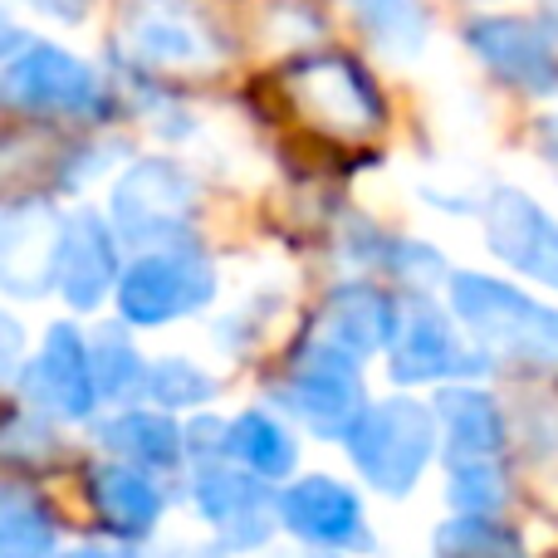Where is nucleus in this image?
I'll use <instances>...</instances> for the list:
<instances>
[{
    "instance_id": "obj_1",
    "label": "nucleus",
    "mask_w": 558,
    "mask_h": 558,
    "mask_svg": "<svg viewBox=\"0 0 558 558\" xmlns=\"http://www.w3.org/2000/svg\"><path fill=\"white\" fill-rule=\"evenodd\" d=\"M451 308L471 324L481 348H490L505 363L558 367V308L485 275H456Z\"/></svg>"
},
{
    "instance_id": "obj_2",
    "label": "nucleus",
    "mask_w": 558,
    "mask_h": 558,
    "mask_svg": "<svg viewBox=\"0 0 558 558\" xmlns=\"http://www.w3.org/2000/svg\"><path fill=\"white\" fill-rule=\"evenodd\" d=\"M348 451H353V465L383 495H407L436 451L432 412L407 402V397L383 407H363V416L348 432Z\"/></svg>"
},
{
    "instance_id": "obj_3",
    "label": "nucleus",
    "mask_w": 558,
    "mask_h": 558,
    "mask_svg": "<svg viewBox=\"0 0 558 558\" xmlns=\"http://www.w3.org/2000/svg\"><path fill=\"white\" fill-rule=\"evenodd\" d=\"M123 49L147 69H211L226 39L192 0H133L123 15Z\"/></svg>"
},
{
    "instance_id": "obj_4",
    "label": "nucleus",
    "mask_w": 558,
    "mask_h": 558,
    "mask_svg": "<svg viewBox=\"0 0 558 558\" xmlns=\"http://www.w3.org/2000/svg\"><path fill=\"white\" fill-rule=\"evenodd\" d=\"M284 407L308 422V432L318 436H348L353 422L363 416V383H357V357L343 353L328 338H314V343L299 353V363L289 367L284 383Z\"/></svg>"
},
{
    "instance_id": "obj_5",
    "label": "nucleus",
    "mask_w": 558,
    "mask_h": 558,
    "mask_svg": "<svg viewBox=\"0 0 558 558\" xmlns=\"http://www.w3.org/2000/svg\"><path fill=\"white\" fill-rule=\"evenodd\" d=\"M0 104L25 113H104V84L84 59L54 45H29L0 74Z\"/></svg>"
},
{
    "instance_id": "obj_6",
    "label": "nucleus",
    "mask_w": 558,
    "mask_h": 558,
    "mask_svg": "<svg viewBox=\"0 0 558 558\" xmlns=\"http://www.w3.org/2000/svg\"><path fill=\"white\" fill-rule=\"evenodd\" d=\"M216 294V270L206 255L192 251H153L123 275L118 308L133 324H167L192 308H202Z\"/></svg>"
},
{
    "instance_id": "obj_7",
    "label": "nucleus",
    "mask_w": 558,
    "mask_h": 558,
    "mask_svg": "<svg viewBox=\"0 0 558 558\" xmlns=\"http://www.w3.org/2000/svg\"><path fill=\"white\" fill-rule=\"evenodd\" d=\"M289 94L299 98L314 123L333 128V133H367L383 123V104L377 88L353 59L343 54H318L289 69Z\"/></svg>"
},
{
    "instance_id": "obj_8",
    "label": "nucleus",
    "mask_w": 558,
    "mask_h": 558,
    "mask_svg": "<svg viewBox=\"0 0 558 558\" xmlns=\"http://www.w3.org/2000/svg\"><path fill=\"white\" fill-rule=\"evenodd\" d=\"M465 45L475 49L490 74H500L505 84L524 88V94H554L558 88V49L554 35L534 20L514 15H481L465 25Z\"/></svg>"
},
{
    "instance_id": "obj_9",
    "label": "nucleus",
    "mask_w": 558,
    "mask_h": 558,
    "mask_svg": "<svg viewBox=\"0 0 558 558\" xmlns=\"http://www.w3.org/2000/svg\"><path fill=\"white\" fill-rule=\"evenodd\" d=\"M485 241L510 270L558 289V221L534 196L500 186L485 202Z\"/></svg>"
},
{
    "instance_id": "obj_10",
    "label": "nucleus",
    "mask_w": 558,
    "mask_h": 558,
    "mask_svg": "<svg viewBox=\"0 0 558 558\" xmlns=\"http://www.w3.org/2000/svg\"><path fill=\"white\" fill-rule=\"evenodd\" d=\"M192 177L172 162H137L113 186V226L128 241H167L192 216Z\"/></svg>"
},
{
    "instance_id": "obj_11",
    "label": "nucleus",
    "mask_w": 558,
    "mask_h": 558,
    "mask_svg": "<svg viewBox=\"0 0 558 558\" xmlns=\"http://www.w3.org/2000/svg\"><path fill=\"white\" fill-rule=\"evenodd\" d=\"M392 377L397 383H436V377H465L481 367V357L451 333L446 314L426 294H412L397 314L392 333Z\"/></svg>"
},
{
    "instance_id": "obj_12",
    "label": "nucleus",
    "mask_w": 558,
    "mask_h": 558,
    "mask_svg": "<svg viewBox=\"0 0 558 558\" xmlns=\"http://www.w3.org/2000/svg\"><path fill=\"white\" fill-rule=\"evenodd\" d=\"M25 392L39 412L49 416H88L98 402V383H94V357H88L84 338L74 333L69 324L49 328L45 348L39 357L29 363V377H25Z\"/></svg>"
},
{
    "instance_id": "obj_13",
    "label": "nucleus",
    "mask_w": 558,
    "mask_h": 558,
    "mask_svg": "<svg viewBox=\"0 0 558 558\" xmlns=\"http://www.w3.org/2000/svg\"><path fill=\"white\" fill-rule=\"evenodd\" d=\"M279 514L308 544H324V549H373V534H367L357 495L348 485L328 481V475H308L294 490H284Z\"/></svg>"
},
{
    "instance_id": "obj_14",
    "label": "nucleus",
    "mask_w": 558,
    "mask_h": 558,
    "mask_svg": "<svg viewBox=\"0 0 558 558\" xmlns=\"http://www.w3.org/2000/svg\"><path fill=\"white\" fill-rule=\"evenodd\" d=\"M196 505L231 549H255L270 539V490H260L255 471L241 475L231 465H206L196 475Z\"/></svg>"
},
{
    "instance_id": "obj_15",
    "label": "nucleus",
    "mask_w": 558,
    "mask_h": 558,
    "mask_svg": "<svg viewBox=\"0 0 558 558\" xmlns=\"http://www.w3.org/2000/svg\"><path fill=\"white\" fill-rule=\"evenodd\" d=\"M113 235L98 216H74V221L59 231V251H54V275L59 289L74 308H94L98 299L113 289Z\"/></svg>"
},
{
    "instance_id": "obj_16",
    "label": "nucleus",
    "mask_w": 558,
    "mask_h": 558,
    "mask_svg": "<svg viewBox=\"0 0 558 558\" xmlns=\"http://www.w3.org/2000/svg\"><path fill=\"white\" fill-rule=\"evenodd\" d=\"M441 426H446V465L465 471V465H500L505 456V416L475 387H451L441 392Z\"/></svg>"
},
{
    "instance_id": "obj_17",
    "label": "nucleus",
    "mask_w": 558,
    "mask_h": 558,
    "mask_svg": "<svg viewBox=\"0 0 558 558\" xmlns=\"http://www.w3.org/2000/svg\"><path fill=\"white\" fill-rule=\"evenodd\" d=\"M397 333V304L387 294L367 284H353V289H338L324 308V333L328 343H338L343 353L363 357V353H377L387 348Z\"/></svg>"
},
{
    "instance_id": "obj_18",
    "label": "nucleus",
    "mask_w": 558,
    "mask_h": 558,
    "mask_svg": "<svg viewBox=\"0 0 558 558\" xmlns=\"http://www.w3.org/2000/svg\"><path fill=\"white\" fill-rule=\"evenodd\" d=\"M94 505L104 514V524H113L128 539L147 534L157 524V514H162L157 485L147 475H137L133 465H104V471H94Z\"/></svg>"
},
{
    "instance_id": "obj_19",
    "label": "nucleus",
    "mask_w": 558,
    "mask_h": 558,
    "mask_svg": "<svg viewBox=\"0 0 558 558\" xmlns=\"http://www.w3.org/2000/svg\"><path fill=\"white\" fill-rule=\"evenodd\" d=\"M226 461H241L245 471H255L260 481H275L294 465V441L284 436V426L265 412H245L226 426V441H221Z\"/></svg>"
},
{
    "instance_id": "obj_20",
    "label": "nucleus",
    "mask_w": 558,
    "mask_h": 558,
    "mask_svg": "<svg viewBox=\"0 0 558 558\" xmlns=\"http://www.w3.org/2000/svg\"><path fill=\"white\" fill-rule=\"evenodd\" d=\"M104 446H113L118 456H133L143 465H177L182 432L162 412H123L104 426Z\"/></svg>"
},
{
    "instance_id": "obj_21",
    "label": "nucleus",
    "mask_w": 558,
    "mask_h": 558,
    "mask_svg": "<svg viewBox=\"0 0 558 558\" xmlns=\"http://www.w3.org/2000/svg\"><path fill=\"white\" fill-rule=\"evenodd\" d=\"M367 35L397 59H412L426 45V10L422 0H353Z\"/></svg>"
},
{
    "instance_id": "obj_22",
    "label": "nucleus",
    "mask_w": 558,
    "mask_h": 558,
    "mask_svg": "<svg viewBox=\"0 0 558 558\" xmlns=\"http://www.w3.org/2000/svg\"><path fill=\"white\" fill-rule=\"evenodd\" d=\"M54 524L29 495L0 490V558H49Z\"/></svg>"
},
{
    "instance_id": "obj_23",
    "label": "nucleus",
    "mask_w": 558,
    "mask_h": 558,
    "mask_svg": "<svg viewBox=\"0 0 558 558\" xmlns=\"http://www.w3.org/2000/svg\"><path fill=\"white\" fill-rule=\"evenodd\" d=\"M436 558H524V549L490 514H465V520L441 524V534H436Z\"/></svg>"
},
{
    "instance_id": "obj_24",
    "label": "nucleus",
    "mask_w": 558,
    "mask_h": 558,
    "mask_svg": "<svg viewBox=\"0 0 558 558\" xmlns=\"http://www.w3.org/2000/svg\"><path fill=\"white\" fill-rule=\"evenodd\" d=\"M94 383L98 397H128L137 387H147V363L137 357V348L128 343L123 328H104V338L94 343Z\"/></svg>"
},
{
    "instance_id": "obj_25",
    "label": "nucleus",
    "mask_w": 558,
    "mask_h": 558,
    "mask_svg": "<svg viewBox=\"0 0 558 558\" xmlns=\"http://www.w3.org/2000/svg\"><path fill=\"white\" fill-rule=\"evenodd\" d=\"M147 392H153L157 407L177 412V407H196L216 392V383L202 373V367L182 363V357H162V363L147 367Z\"/></svg>"
},
{
    "instance_id": "obj_26",
    "label": "nucleus",
    "mask_w": 558,
    "mask_h": 558,
    "mask_svg": "<svg viewBox=\"0 0 558 558\" xmlns=\"http://www.w3.org/2000/svg\"><path fill=\"white\" fill-rule=\"evenodd\" d=\"M456 485H451V500L456 510L465 514H495L505 505V475L500 465H465V471H451Z\"/></svg>"
},
{
    "instance_id": "obj_27",
    "label": "nucleus",
    "mask_w": 558,
    "mask_h": 558,
    "mask_svg": "<svg viewBox=\"0 0 558 558\" xmlns=\"http://www.w3.org/2000/svg\"><path fill=\"white\" fill-rule=\"evenodd\" d=\"M20 353H25V338H20V324H15V318L0 314V383H10V377H15Z\"/></svg>"
},
{
    "instance_id": "obj_28",
    "label": "nucleus",
    "mask_w": 558,
    "mask_h": 558,
    "mask_svg": "<svg viewBox=\"0 0 558 558\" xmlns=\"http://www.w3.org/2000/svg\"><path fill=\"white\" fill-rule=\"evenodd\" d=\"M29 5H39L45 15H54V20H78L88 10V0H29Z\"/></svg>"
},
{
    "instance_id": "obj_29",
    "label": "nucleus",
    "mask_w": 558,
    "mask_h": 558,
    "mask_svg": "<svg viewBox=\"0 0 558 558\" xmlns=\"http://www.w3.org/2000/svg\"><path fill=\"white\" fill-rule=\"evenodd\" d=\"M20 45H25V29H20L15 20H10V10H0V59L15 54Z\"/></svg>"
},
{
    "instance_id": "obj_30",
    "label": "nucleus",
    "mask_w": 558,
    "mask_h": 558,
    "mask_svg": "<svg viewBox=\"0 0 558 558\" xmlns=\"http://www.w3.org/2000/svg\"><path fill=\"white\" fill-rule=\"evenodd\" d=\"M539 147H544V157H549V162L558 167V113H549L539 123Z\"/></svg>"
},
{
    "instance_id": "obj_31",
    "label": "nucleus",
    "mask_w": 558,
    "mask_h": 558,
    "mask_svg": "<svg viewBox=\"0 0 558 558\" xmlns=\"http://www.w3.org/2000/svg\"><path fill=\"white\" fill-rule=\"evenodd\" d=\"M539 20H544V29L558 39V0H539Z\"/></svg>"
},
{
    "instance_id": "obj_32",
    "label": "nucleus",
    "mask_w": 558,
    "mask_h": 558,
    "mask_svg": "<svg viewBox=\"0 0 558 558\" xmlns=\"http://www.w3.org/2000/svg\"><path fill=\"white\" fill-rule=\"evenodd\" d=\"M69 558H118V554H108V549H78V554H69Z\"/></svg>"
}]
</instances>
